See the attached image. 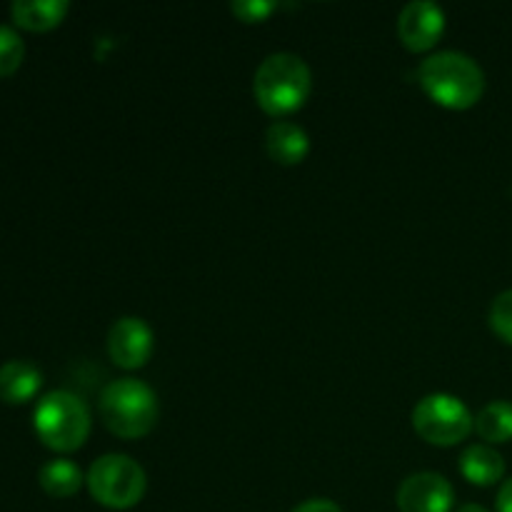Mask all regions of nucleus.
<instances>
[{"label":"nucleus","mask_w":512,"mask_h":512,"mask_svg":"<svg viewBox=\"0 0 512 512\" xmlns=\"http://www.w3.org/2000/svg\"><path fill=\"white\" fill-rule=\"evenodd\" d=\"M155 348V335L143 318L115 320L108 333V355L118 368L140 370L150 360Z\"/></svg>","instance_id":"obj_7"},{"label":"nucleus","mask_w":512,"mask_h":512,"mask_svg":"<svg viewBox=\"0 0 512 512\" xmlns=\"http://www.w3.org/2000/svg\"><path fill=\"white\" fill-rule=\"evenodd\" d=\"M70 5L65 0H18L10 8L13 23L30 33H48L58 28L68 15Z\"/></svg>","instance_id":"obj_12"},{"label":"nucleus","mask_w":512,"mask_h":512,"mask_svg":"<svg viewBox=\"0 0 512 512\" xmlns=\"http://www.w3.org/2000/svg\"><path fill=\"white\" fill-rule=\"evenodd\" d=\"M413 428L425 443L453 448L475 430V418L468 405L448 393L425 395L413 408Z\"/></svg>","instance_id":"obj_6"},{"label":"nucleus","mask_w":512,"mask_h":512,"mask_svg":"<svg viewBox=\"0 0 512 512\" xmlns=\"http://www.w3.org/2000/svg\"><path fill=\"white\" fill-rule=\"evenodd\" d=\"M160 405L153 390L135 378H120L100 393V418L123 440L145 438L158 425Z\"/></svg>","instance_id":"obj_3"},{"label":"nucleus","mask_w":512,"mask_h":512,"mask_svg":"<svg viewBox=\"0 0 512 512\" xmlns=\"http://www.w3.org/2000/svg\"><path fill=\"white\" fill-rule=\"evenodd\" d=\"M83 470L73 463V460H50L40 468L38 483L50 498H73L80 488H83Z\"/></svg>","instance_id":"obj_14"},{"label":"nucleus","mask_w":512,"mask_h":512,"mask_svg":"<svg viewBox=\"0 0 512 512\" xmlns=\"http://www.w3.org/2000/svg\"><path fill=\"white\" fill-rule=\"evenodd\" d=\"M293 512H343V510H340L333 500L315 498V500H308V503L298 505Z\"/></svg>","instance_id":"obj_19"},{"label":"nucleus","mask_w":512,"mask_h":512,"mask_svg":"<svg viewBox=\"0 0 512 512\" xmlns=\"http://www.w3.org/2000/svg\"><path fill=\"white\" fill-rule=\"evenodd\" d=\"M445 33V13L438 3L415 0L403 8L398 18V38L413 53H428Z\"/></svg>","instance_id":"obj_8"},{"label":"nucleus","mask_w":512,"mask_h":512,"mask_svg":"<svg viewBox=\"0 0 512 512\" xmlns=\"http://www.w3.org/2000/svg\"><path fill=\"white\" fill-rule=\"evenodd\" d=\"M265 150L278 165H300L310 153V138L298 123L275 120L265 133Z\"/></svg>","instance_id":"obj_10"},{"label":"nucleus","mask_w":512,"mask_h":512,"mask_svg":"<svg viewBox=\"0 0 512 512\" xmlns=\"http://www.w3.org/2000/svg\"><path fill=\"white\" fill-rule=\"evenodd\" d=\"M230 10L243 23H263V20H268L278 10V3H268V0H240V3L230 5Z\"/></svg>","instance_id":"obj_18"},{"label":"nucleus","mask_w":512,"mask_h":512,"mask_svg":"<svg viewBox=\"0 0 512 512\" xmlns=\"http://www.w3.org/2000/svg\"><path fill=\"white\" fill-rule=\"evenodd\" d=\"M460 473L470 485L478 488H490L500 483L505 475V460L498 450L490 445H470L460 455Z\"/></svg>","instance_id":"obj_13"},{"label":"nucleus","mask_w":512,"mask_h":512,"mask_svg":"<svg viewBox=\"0 0 512 512\" xmlns=\"http://www.w3.org/2000/svg\"><path fill=\"white\" fill-rule=\"evenodd\" d=\"M33 425L45 448L55 453H73L83 448L90 435V410L78 395L53 390L35 408Z\"/></svg>","instance_id":"obj_4"},{"label":"nucleus","mask_w":512,"mask_h":512,"mask_svg":"<svg viewBox=\"0 0 512 512\" xmlns=\"http://www.w3.org/2000/svg\"><path fill=\"white\" fill-rule=\"evenodd\" d=\"M453 505V485L438 473H415L398 488L400 512H453Z\"/></svg>","instance_id":"obj_9"},{"label":"nucleus","mask_w":512,"mask_h":512,"mask_svg":"<svg viewBox=\"0 0 512 512\" xmlns=\"http://www.w3.org/2000/svg\"><path fill=\"white\" fill-rule=\"evenodd\" d=\"M313 73L305 60L295 53H273L258 65L253 93L263 113L283 120L298 113L310 98Z\"/></svg>","instance_id":"obj_2"},{"label":"nucleus","mask_w":512,"mask_h":512,"mask_svg":"<svg viewBox=\"0 0 512 512\" xmlns=\"http://www.w3.org/2000/svg\"><path fill=\"white\" fill-rule=\"evenodd\" d=\"M490 328L500 340L512 345V290H505L490 305Z\"/></svg>","instance_id":"obj_17"},{"label":"nucleus","mask_w":512,"mask_h":512,"mask_svg":"<svg viewBox=\"0 0 512 512\" xmlns=\"http://www.w3.org/2000/svg\"><path fill=\"white\" fill-rule=\"evenodd\" d=\"M43 373L28 360H8L0 365V400L8 405H25L38 395Z\"/></svg>","instance_id":"obj_11"},{"label":"nucleus","mask_w":512,"mask_h":512,"mask_svg":"<svg viewBox=\"0 0 512 512\" xmlns=\"http://www.w3.org/2000/svg\"><path fill=\"white\" fill-rule=\"evenodd\" d=\"M495 510L512 512V478L505 480L498 490V500H495Z\"/></svg>","instance_id":"obj_20"},{"label":"nucleus","mask_w":512,"mask_h":512,"mask_svg":"<svg viewBox=\"0 0 512 512\" xmlns=\"http://www.w3.org/2000/svg\"><path fill=\"white\" fill-rule=\"evenodd\" d=\"M475 430L480 438L490 445H503L512 440V403L508 400H495L485 405L475 418Z\"/></svg>","instance_id":"obj_15"},{"label":"nucleus","mask_w":512,"mask_h":512,"mask_svg":"<svg viewBox=\"0 0 512 512\" xmlns=\"http://www.w3.org/2000/svg\"><path fill=\"white\" fill-rule=\"evenodd\" d=\"M90 495L98 505L110 510H130L143 500L148 478L145 470L128 455L110 453L95 460L88 470Z\"/></svg>","instance_id":"obj_5"},{"label":"nucleus","mask_w":512,"mask_h":512,"mask_svg":"<svg viewBox=\"0 0 512 512\" xmlns=\"http://www.w3.org/2000/svg\"><path fill=\"white\" fill-rule=\"evenodd\" d=\"M418 83L433 103L448 110L473 108L485 93L483 68L458 50L428 55L418 70Z\"/></svg>","instance_id":"obj_1"},{"label":"nucleus","mask_w":512,"mask_h":512,"mask_svg":"<svg viewBox=\"0 0 512 512\" xmlns=\"http://www.w3.org/2000/svg\"><path fill=\"white\" fill-rule=\"evenodd\" d=\"M458 512H488V510H485L483 505H473V503H470V505H463V508H458Z\"/></svg>","instance_id":"obj_21"},{"label":"nucleus","mask_w":512,"mask_h":512,"mask_svg":"<svg viewBox=\"0 0 512 512\" xmlns=\"http://www.w3.org/2000/svg\"><path fill=\"white\" fill-rule=\"evenodd\" d=\"M25 43L10 25H0V78H10L23 65Z\"/></svg>","instance_id":"obj_16"}]
</instances>
